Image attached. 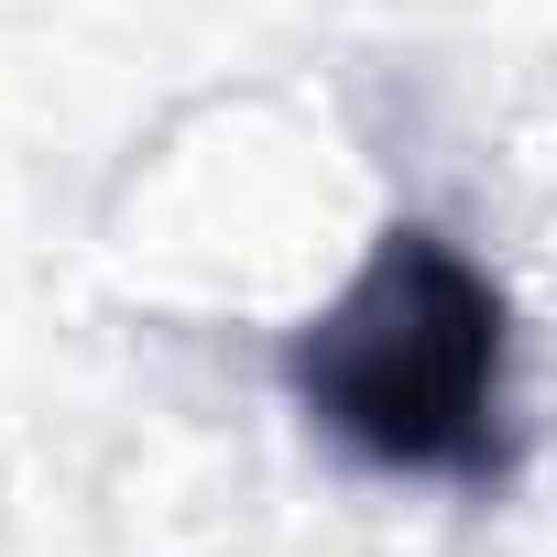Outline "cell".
I'll list each match as a JSON object with an SVG mask.
<instances>
[{
    "instance_id": "1",
    "label": "cell",
    "mask_w": 557,
    "mask_h": 557,
    "mask_svg": "<svg viewBox=\"0 0 557 557\" xmlns=\"http://www.w3.org/2000/svg\"><path fill=\"white\" fill-rule=\"evenodd\" d=\"M285 394L372 481L503 492L524 470L513 307L437 219H394L372 262L285 339Z\"/></svg>"
}]
</instances>
